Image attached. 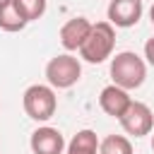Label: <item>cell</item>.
Returning a JSON list of instances; mask_svg holds the SVG:
<instances>
[{"label":"cell","instance_id":"obj_1","mask_svg":"<svg viewBox=\"0 0 154 154\" xmlns=\"http://www.w3.org/2000/svg\"><path fill=\"white\" fill-rule=\"evenodd\" d=\"M111 79H113V84H118L128 91L140 89L147 79V63L132 51L116 53L111 58Z\"/></svg>","mask_w":154,"mask_h":154},{"label":"cell","instance_id":"obj_2","mask_svg":"<svg viewBox=\"0 0 154 154\" xmlns=\"http://www.w3.org/2000/svg\"><path fill=\"white\" fill-rule=\"evenodd\" d=\"M113 46H116V26L108 19L96 22V24H91L87 41L79 48V58L91 63V65H99L113 55Z\"/></svg>","mask_w":154,"mask_h":154},{"label":"cell","instance_id":"obj_3","mask_svg":"<svg viewBox=\"0 0 154 154\" xmlns=\"http://www.w3.org/2000/svg\"><path fill=\"white\" fill-rule=\"evenodd\" d=\"M22 106L31 120L46 123L55 116L58 99H55V91L51 84H31V87H26V91L22 96Z\"/></svg>","mask_w":154,"mask_h":154},{"label":"cell","instance_id":"obj_4","mask_svg":"<svg viewBox=\"0 0 154 154\" xmlns=\"http://www.w3.org/2000/svg\"><path fill=\"white\" fill-rule=\"evenodd\" d=\"M79 77H82V65L70 53H60L51 58L46 65V79L53 89H70L79 82Z\"/></svg>","mask_w":154,"mask_h":154},{"label":"cell","instance_id":"obj_5","mask_svg":"<svg viewBox=\"0 0 154 154\" xmlns=\"http://www.w3.org/2000/svg\"><path fill=\"white\" fill-rule=\"evenodd\" d=\"M118 123H120V128H123L128 135H132V137H144V135H149L152 128H154V113H152V108H149L147 103L132 101V103L128 106V111L118 118Z\"/></svg>","mask_w":154,"mask_h":154},{"label":"cell","instance_id":"obj_6","mask_svg":"<svg viewBox=\"0 0 154 154\" xmlns=\"http://www.w3.org/2000/svg\"><path fill=\"white\" fill-rule=\"evenodd\" d=\"M142 12H144L142 0H111L108 10H106V17L113 26L128 29V26H135L142 19Z\"/></svg>","mask_w":154,"mask_h":154},{"label":"cell","instance_id":"obj_7","mask_svg":"<svg viewBox=\"0 0 154 154\" xmlns=\"http://www.w3.org/2000/svg\"><path fill=\"white\" fill-rule=\"evenodd\" d=\"M29 147L34 154H63L65 149V137L58 128H51V125H43V128H36L29 137Z\"/></svg>","mask_w":154,"mask_h":154},{"label":"cell","instance_id":"obj_8","mask_svg":"<svg viewBox=\"0 0 154 154\" xmlns=\"http://www.w3.org/2000/svg\"><path fill=\"white\" fill-rule=\"evenodd\" d=\"M130 103H132V99H130L128 89H123V87H118V84H108V87H103L101 94H99V106H101V111H103L106 116H111V118H120V116L128 111Z\"/></svg>","mask_w":154,"mask_h":154},{"label":"cell","instance_id":"obj_9","mask_svg":"<svg viewBox=\"0 0 154 154\" xmlns=\"http://www.w3.org/2000/svg\"><path fill=\"white\" fill-rule=\"evenodd\" d=\"M91 31V22L87 17H72L60 26V43L65 51H79Z\"/></svg>","mask_w":154,"mask_h":154},{"label":"cell","instance_id":"obj_10","mask_svg":"<svg viewBox=\"0 0 154 154\" xmlns=\"http://www.w3.org/2000/svg\"><path fill=\"white\" fill-rule=\"evenodd\" d=\"M26 17L19 12L17 2L14 0H0V29L2 31H10V34H17L26 26Z\"/></svg>","mask_w":154,"mask_h":154},{"label":"cell","instance_id":"obj_11","mask_svg":"<svg viewBox=\"0 0 154 154\" xmlns=\"http://www.w3.org/2000/svg\"><path fill=\"white\" fill-rule=\"evenodd\" d=\"M67 154H99V137L94 130H79L70 144H67Z\"/></svg>","mask_w":154,"mask_h":154},{"label":"cell","instance_id":"obj_12","mask_svg":"<svg viewBox=\"0 0 154 154\" xmlns=\"http://www.w3.org/2000/svg\"><path fill=\"white\" fill-rule=\"evenodd\" d=\"M99 154H132V144L123 135H108L99 142Z\"/></svg>","mask_w":154,"mask_h":154},{"label":"cell","instance_id":"obj_13","mask_svg":"<svg viewBox=\"0 0 154 154\" xmlns=\"http://www.w3.org/2000/svg\"><path fill=\"white\" fill-rule=\"evenodd\" d=\"M19 12L26 17V22H34V19H41L46 14V0H14Z\"/></svg>","mask_w":154,"mask_h":154},{"label":"cell","instance_id":"obj_14","mask_svg":"<svg viewBox=\"0 0 154 154\" xmlns=\"http://www.w3.org/2000/svg\"><path fill=\"white\" fill-rule=\"evenodd\" d=\"M144 58H147V63L154 67V36L147 38V43H144Z\"/></svg>","mask_w":154,"mask_h":154},{"label":"cell","instance_id":"obj_15","mask_svg":"<svg viewBox=\"0 0 154 154\" xmlns=\"http://www.w3.org/2000/svg\"><path fill=\"white\" fill-rule=\"evenodd\" d=\"M149 19H152V24H154V5L149 7Z\"/></svg>","mask_w":154,"mask_h":154},{"label":"cell","instance_id":"obj_16","mask_svg":"<svg viewBox=\"0 0 154 154\" xmlns=\"http://www.w3.org/2000/svg\"><path fill=\"white\" fill-rule=\"evenodd\" d=\"M152 152H154V135H152Z\"/></svg>","mask_w":154,"mask_h":154}]
</instances>
